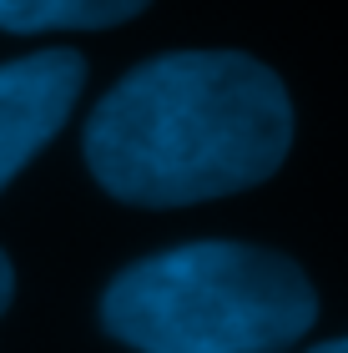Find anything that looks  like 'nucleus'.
I'll return each instance as SVG.
<instances>
[{"label":"nucleus","mask_w":348,"mask_h":353,"mask_svg":"<svg viewBox=\"0 0 348 353\" xmlns=\"http://www.w3.org/2000/svg\"><path fill=\"white\" fill-rule=\"evenodd\" d=\"M318 318L303 268L252 243H182L101 293V323L136 353H283Z\"/></svg>","instance_id":"nucleus-2"},{"label":"nucleus","mask_w":348,"mask_h":353,"mask_svg":"<svg viewBox=\"0 0 348 353\" xmlns=\"http://www.w3.org/2000/svg\"><path fill=\"white\" fill-rule=\"evenodd\" d=\"M152 0H0V30L41 36V30H106L141 15Z\"/></svg>","instance_id":"nucleus-4"},{"label":"nucleus","mask_w":348,"mask_h":353,"mask_svg":"<svg viewBox=\"0 0 348 353\" xmlns=\"http://www.w3.org/2000/svg\"><path fill=\"white\" fill-rule=\"evenodd\" d=\"M86 167L132 207H192L267 182L293 147V101L243 51L152 56L86 117Z\"/></svg>","instance_id":"nucleus-1"},{"label":"nucleus","mask_w":348,"mask_h":353,"mask_svg":"<svg viewBox=\"0 0 348 353\" xmlns=\"http://www.w3.org/2000/svg\"><path fill=\"white\" fill-rule=\"evenodd\" d=\"M308 353H348V333H343V339H328V343H318V348H308Z\"/></svg>","instance_id":"nucleus-6"},{"label":"nucleus","mask_w":348,"mask_h":353,"mask_svg":"<svg viewBox=\"0 0 348 353\" xmlns=\"http://www.w3.org/2000/svg\"><path fill=\"white\" fill-rule=\"evenodd\" d=\"M10 293H15V272H10V258L0 252V313L10 308Z\"/></svg>","instance_id":"nucleus-5"},{"label":"nucleus","mask_w":348,"mask_h":353,"mask_svg":"<svg viewBox=\"0 0 348 353\" xmlns=\"http://www.w3.org/2000/svg\"><path fill=\"white\" fill-rule=\"evenodd\" d=\"M81 86H86V61L66 46L30 51L0 66V192L66 126Z\"/></svg>","instance_id":"nucleus-3"}]
</instances>
